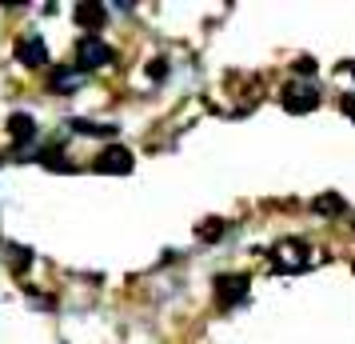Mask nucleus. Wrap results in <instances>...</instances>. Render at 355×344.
Listing matches in <instances>:
<instances>
[{"label":"nucleus","instance_id":"nucleus-9","mask_svg":"<svg viewBox=\"0 0 355 344\" xmlns=\"http://www.w3.org/2000/svg\"><path fill=\"white\" fill-rule=\"evenodd\" d=\"M104 13H108L104 4H76V20H80L84 28H100V24L108 20Z\"/></svg>","mask_w":355,"mask_h":344},{"label":"nucleus","instance_id":"nucleus-7","mask_svg":"<svg viewBox=\"0 0 355 344\" xmlns=\"http://www.w3.org/2000/svg\"><path fill=\"white\" fill-rule=\"evenodd\" d=\"M8 136L17 140V145H33V136H36V120L28 113H12L8 116Z\"/></svg>","mask_w":355,"mask_h":344},{"label":"nucleus","instance_id":"nucleus-15","mask_svg":"<svg viewBox=\"0 0 355 344\" xmlns=\"http://www.w3.org/2000/svg\"><path fill=\"white\" fill-rule=\"evenodd\" d=\"M295 72H304V76H307V72H315V60H311V56H304V60H295Z\"/></svg>","mask_w":355,"mask_h":344},{"label":"nucleus","instance_id":"nucleus-18","mask_svg":"<svg viewBox=\"0 0 355 344\" xmlns=\"http://www.w3.org/2000/svg\"><path fill=\"white\" fill-rule=\"evenodd\" d=\"M352 224H355V216H352Z\"/></svg>","mask_w":355,"mask_h":344},{"label":"nucleus","instance_id":"nucleus-10","mask_svg":"<svg viewBox=\"0 0 355 344\" xmlns=\"http://www.w3.org/2000/svg\"><path fill=\"white\" fill-rule=\"evenodd\" d=\"M311 213H315V216H339V213H343V197H336V193L315 197V200H311Z\"/></svg>","mask_w":355,"mask_h":344},{"label":"nucleus","instance_id":"nucleus-17","mask_svg":"<svg viewBox=\"0 0 355 344\" xmlns=\"http://www.w3.org/2000/svg\"><path fill=\"white\" fill-rule=\"evenodd\" d=\"M347 68H352V81H355V60H352V65H347Z\"/></svg>","mask_w":355,"mask_h":344},{"label":"nucleus","instance_id":"nucleus-8","mask_svg":"<svg viewBox=\"0 0 355 344\" xmlns=\"http://www.w3.org/2000/svg\"><path fill=\"white\" fill-rule=\"evenodd\" d=\"M80 84H84L80 68H56V72H52V92H76Z\"/></svg>","mask_w":355,"mask_h":344},{"label":"nucleus","instance_id":"nucleus-14","mask_svg":"<svg viewBox=\"0 0 355 344\" xmlns=\"http://www.w3.org/2000/svg\"><path fill=\"white\" fill-rule=\"evenodd\" d=\"M339 108H343L347 120H355V97H343V100H339Z\"/></svg>","mask_w":355,"mask_h":344},{"label":"nucleus","instance_id":"nucleus-5","mask_svg":"<svg viewBox=\"0 0 355 344\" xmlns=\"http://www.w3.org/2000/svg\"><path fill=\"white\" fill-rule=\"evenodd\" d=\"M92 172H108V177H128L132 172V152L124 145H108L92 161Z\"/></svg>","mask_w":355,"mask_h":344},{"label":"nucleus","instance_id":"nucleus-2","mask_svg":"<svg viewBox=\"0 0 355 344\" xmlns=\"http://www.w3.org/2000/svg\"><path fill=\"white\" fill-rule=\"evenodd\" d=\"M284 108H288L291 116H304V113H311L315 104L323 100V88L315 81H304V76H295V81H288L284 84Z\"/></svg>","mask_w":355,"mask_h":344},{"label":"nucleus","instance_id":"nucleus-6","mask_svg":"<svg viewBox=\"0 0 355 344\" xmlns=\"http://www.w3.org/2000/svg\"><path fill=\"white\" fill-rule=\"evenodd\" d=\"M17 60L24 68H44L49 65V49H44V40H40V36H20L17 40Z\"/></svg>","mask_w":355,"mask_h":344},{"label":"nucleus","instance_id":"nucleus-1","mask_svg":"<svg viewBox=\"0 0 355 344\" xmlns=\"http://www.w3.org/2000/svg\"><path fill=\"white\" fill-rule=\"evenodd\" d=\"M272 264H275V272H304L311 264V248L300 236H284V240L272 245Z\"/></svg>","mask_w":355,"mask_h":344},{"label":"nucleus","instance_id":"nucleus-4","mask_svg":"<svg viewBox=\"0 0 355 344\" xmlns=\"http://www.w3.org/2000/svg\"><path fill=\"white\" fill-rule=\"evenodd\" d=\"M248 288H252V277L248 272H224V277H216V296H220L224 309L243 304L248 300Z\"/></svg>","mask_w":355,"mask_h":344},{"label":"nucleus","instance_id":"nucleus-11","mask_svg":"<svg viewBox=\"0 0 355 344\" xmlns=\"http://www.w3.org/2000/svg\"><path fill=\"white\" fill-rule=\"evenodd\" d=\"M72 129L88 136H116V124H92V120H72Z\"/></svg>","mask_w":355,"mask_h":344},{"label":"nucleus","instance_id":"nucleus-16","mask_svg":"<svg viewBox=\"0 0 355 344\" xmlns=\"http://www.w3.org/2000/svg\"><path fill=\"white\" fill-rule=\"evenodd\" d=\"M164 72H168V65H164V60H156V65H148V76H164Z\"/></svg>","mask_w":355,"mask_h":344},{"label":"nucleus","instance_id":"nucleus-13","mask_svg":"<svg viewBox=\"0 0 355 344\" xmlns=\"http://www.w3.org/2000/svg\"><path fill=\"white\" fill-rule=\"evenodd\" d=\"M220 232H224V220H204V224H200V236H204V240H208V236H220Z\"/></svg>","mask_w":355,"mask_h":344},{"label":"nucleus","instance_id":"nucleus-12","mask_svg":"<svg viewBox=\"0 0 355 344\" xmlns=\"http://www.w3.org/2000/svg\"><path fill=\"white\" fill-rule=\"evenodd\" d=\"M8 256H12V264H17V272H24V268L33 264V252H28V248H20V245H8Z\"/></svg>","mask_w":355,"mask_h":344},{"label":"nucleus","instance_id":"nucleus-3","mask_svg":"<svg viewBox=\"0 0 355 344\" xmlns=\"http://www.w3.org/2000/svg\"><path fill=\"white\" fill-rule=\"evenodd\" d=\"M116 60V52L100 40V36H84L76 44V68L80 72H96V68H108Z\"/></svg>","mask_w":355,"mask_h":344}]
</instances>
